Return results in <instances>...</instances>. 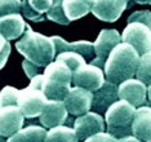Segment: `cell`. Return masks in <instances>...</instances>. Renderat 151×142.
Instances as JSON below:
<instances>
[{
  "mask_svg": "<svg viewBox=\"0 0 151 142\" xmlns=\"http://www.w3.org/2000/svg\"><path fill=\"white\" fill-rule=\"evenodd\" d=\"M139 62V54L134 48L128 43L118 44L106 60L104 71L109 81L120 84V83L132 79L136 75Z\"/></svg>",
  "mask_w": 151,
  "mask_h": 142,
  "instance_id": "6da1fadb",
  "label": "cell"
},
{
  "mask_svg": "<svg viewBox=\"0 0 151 142\" xmlns=\"http://www.w3.org/2000/svg\"><path fill=\"white\" fill-rule=\"evenodd\" d=\"M16 48L27 61L39 67H47L56 57V47L52 37L35 32L29 25L23 36L16 43Z\"/></svg>",
  "mask_w": 151,
  "mask_h": 142,
  "instance_id": "7a4b0ae2",
  "label": "cell"
},
{
  "mask_svg": "<svg viewBox=\"0 0 151 142\" xmlns=\"http://www.w3.org/2000/svg\"><path fill=\"white\" fill-rule=\"evenodd\" d=\"M73 70L65 62L54 60L43 74V92L50 101H65L73 83Z\"/></svg>",
  "mask_w": 151,
  "mask_h": 142,
  "instance_id": "3957f363",
  "label": "cell"
},
{
  "mask_svg": "<svg viewBox=\"0 0 151 142\" xmlns=\"http://www.w3.org/2000/svg\"><path fill=\"white\" fill-rule=\"evenodd\" d=\"M136 107L129 102L118 99L109 107L105 112V123L107 127V133L115 138H123L133 136L132 134V123L134 119Z\"/></svg>",
  "mask_w": 151,
  "mask_h": 142,
  "instance_id": "277c9868",
  "label": "cell"
},
{
  "mask_svg": "<svg viewBox=\"0 0 151 142\" xmlns=\"http://www.w3.org/2000/svg\"><path fill=\"white\" fill-rule=\"evenodd\" d=\"M49 99L43 92V75L31 79L29 86L19 91L17 106L21 109L25 117H36L42 114L44 106Z\"/></svg>",
  "mask_w": 151,
  "mask_h": 142,
  "instance_id": "5b68a950",
  "label": "cell"
},
{
  "mask_svg": "<svg viewBox=\"0 0 151 142\" xmlns=\"http://www.w3.org/2000/svg\"><path fill=\"white\" fill-rule=\"evenodd\" d=\"M123 43L130 44L139 56L151 52V29L142 22H128L122 34Z\"/></svg>",
  "mask_w": 151,
  "mask_h": 142,
  "instance_id": "8992f818",
  "label": "cell"
},
{
  "mask_svg": "<svg viewBox=\"0 0 151 142\" xmlns=\"http://www.w3.org/2000/svg\"><path fill=\"white\" fill-rule=\"evenodd\" d=\"M105 72L94 65H81L73 72V83L75 86L87 89L89 92H96L105 83Z\"/></svg>",
  "mask_w": 151,
  "mask_h": 142,
  "instance_id": "52a82bcc",
  "label": "cell"
},
{
  "mask_svg": "<svg viewBox=\"0 0 151 142\" xmlns=\"http://www.w3.org/2000/svg\"><path fill=\"white\" fill-rule=\"evenodd\" d=\"M122 43V35L114 29H105L99 32L97 40L94 41V53L96 58L92 61V65L99 68L105 67L106 60L110 56L112 49Z\"/></svg>",
  "mask_w": 151,
  "mask_h": 142,
  "instance_id": "ba28073f",
  "label": "cell"
},
{
  "mask_svg": "<svg viewBox=\"0 0 151 142\" xmlns=\"http://www.w3.org/2000/svg\"><path fill=\"white\" fill-rule=\"evenodd\" d=\"M105 119L97 112H87L80 115L74 122V130L78 136V140L81 142L97 133L105 132Z\"/></svg>",
  "mask_w": 151,
  "mask_h": 142,
  "instance_id": "9c48e42d",
  "label": "cell"
},
{
  "mask_svg": "<svg viewBox=\"0 0 151 142\" xmlns=\"http://www.w3.org/2000/svg\"><path fill=\"white\" fill-rule=\"evenodd\" d=\"M119 99L129 102L130 105L141 107L146 103L147 98V85L138 79H128L119 84L118 88Z\"/></svg>",
  "mask_w": 151,
  "mask_h": 142,
  "instance_id": "30bf717a",
  "label": "cell"
},
{
  "mask_svg": "<svg viewBox=\"0 0 151 142\" xmlns=\"http://www.w3.org/2000/svg\"><path fill=\"white\" fill-rule=\"evenodd\" d=\"M92 101H93V93L87 89L75 86L70 89L63 102L68 114L80 116L89 112V110L92 109Z\"/></svg>",
  "mask_w": 151,
  "mask_h": 142,
  "instance_id": "8fae6325",
  "label": "cell"
},
{
  "mask_svg": "<svg viewBox=\"0 0 151 142\" xmlns=\"http://www.w3.org/2000/svg\"><path fill=\"white\" fill-rule=\"evenodd\" d=\"M128 6V0H94L92 13L104 22H115Z\"/></svg>",
  "mask_w": 151,
  "mask_h": 142,
  "instance_id": "7c38bea8",
  "label": "cell"
},
{
  "mask_svg": "<svg viewBox=\"0 0 151 142\" xmlns=\"http://www.w3.org/2000/svg\"><path fill=\"white\" fill-rule=\"evenodd\" d=\"M25 116L18 106H6L0 109V136L11 137L22 129Z\"/></svg>",
  "mask_w": 151,
  "mask_h": 142,
  "instance_id": "4fadbf2b",
  "label": "cell"
},
{
  "mask_svg": "<svg viewBox=\"0 0 151 142\" xmlns=\"http://www.w3.org/2000/svg\"><path fill=\"white\" fill-rule=\"evenodd\" d=\"M118 88H119L118 84L106 80L104 83V85L93 93L92 111L97 112V114L107 111L109 107L119 99Z\"/></svg>",
  "mask_w": 151,
  "mask_h": 142,
  "instance_id": "5bb4252c",
  "label": "cell"
},
{
  "mask_svg": "<svg viewBox=\"0 0 151 142\" xmlns=\"http://www.w3.org/2000/svg\"><path fill=\"white\" fill-rule=\"evenodd\" d=\"M67 109L63 101H48L44 106L42 114L39 115V120L43 127L54 128L58 125H63L67 120Z\"/></svg>",
  "mask_w": 151,
  "mask_h": 142,
  "instance_id": "9a60e30c",
  "label": "cell"
},
{
  "mask_svg": "<svg viewBox=\"0 0 151 142\" xmlns=\"http://www.w3.org/2000/svg\"><path fill=\"white\" fill-rule=\"evenodd\" d=\"M132 134L142 142L151 140V107H137L134 119L132 123Z\"/></svg>",
  "mask_w": 151,
  "mask_h": 142,
  "instance_id": "2e32d148",
  "label": "cell"
},
{
  "mask_svg": "<svg viewBox=\"0 0 151 142\" xmlns=\"http://www.w3.org/2000/svg\"><path fill=\"white\" fill-rule=\"evenodd\" d=\"M26 29L27 25L19 13L0 17V35H3L6 40L18 39L25 34Z\"/></svg>",
  "mask_w": 151,
  "mask_h": 142,
  "instance_id": "e0dca14e",
  "label": "cell"
},
{
  "mask_svg": "<svg viewBox=\"0 0 151 142\" xmlns=\"http://www.w3.org/2000/svg\"><path fill=\"white\" fill-rule=\"evenodd\" d=\"M52 40L56 47V53H61V52H75L83 56L87 60H92L94 54V44L91 41H74V43H67L65 39L61 36H52Z\"/></svg>",
  "mask_w": 151,
  "mask_h": 142,
  "instance_id": "ac0fdd59",
  "label": "cell"
},
{
  "mask_svg": "<svg viewBox=\"0 0 151 142\" xmlns=\"http://www.w3.org/2000/svg\"><path fill=\"white\" fill-rule=\"evenodd\" d=\"M53 0H22L21 12L27 19L43 21V14L49 10Z\"/></svg>",
  "mask_w": 151,
  "mask_h": 142,
  "instance_id": "d6986e66",
  "label": "cell"
},
{
  "mask_svg": "<svg viewBox=\"0 0 151 142\" xmlns=\"http://www.w3.org/2000/svg\"><path fill=\"white\" fill-rule=\"evenodd\" d=\"M94 0H63V9L70 21L79 19L92 12Z\"/></svg>",
  "mask_w": 151,
  "mask_h": 142,
  "instance_id": "ffe728a7",
  "label": "cell"
},
{
  "mask_svg": "<svg viewBox=\"0 0 151 142\" xmlns=\"http://www.w3.org/2000/svg\"><path fill=\"white\" fill-rule=\"evenodd\" d=\"M45 136L47 130L44 128L39 125H29L8 137L6 142H44Z\"/></svg>",
  "mask_w": 151,
  "mask_h": 142,
  "instance_id": "44dd1931",
  "label": "cell"
},
{
  "mask_svg": "<svg viewBox=\"0 0 151 142\" xmlns=\"http://www.w3.org/2000/svg\"><path fill=\"white\" fill-rule=\"evenodd\" d=\"M44 142H79L75 130L71 127L58 125L47 132Z\"/></svg>",
  "mask_w": 151,
  "mask_h": 142,
  "instance_id": "7402d4cb",
  "label": "cell"
},
{
  "mask_svg": "<svg viewBox=\"0 0 151 142\" xmlns=\"http://www.w3.org/2000/svg\"><path fill=\"white\" fill-rule=\"evenodd\" d=\"M136 76L138 80L145 83L146 85H151V52L139 56Z\"/></svg>",
  "mask_w": 151,
  "mask_h": 142,
  "instance_id": "603a6c76",
  "label": "cell"
},
{
  "mask_svg": "<svg viewBox=\"0 0 151 142\" xmlns=\"http://www.w3.org/2000/svg\"><path fill=\"white\" fill-rule=\"evenodd\" d=\"M47 17L50 21L60 25H68L71 22L70 19L66 17L63 9V0H53V4L49 8V10L47 12Z\"/></svg>",
  "mask_w": 151,
  "mask_h": 142,
  "instance_id": "cb8c5ba5",
  "label": "cell"
},
{
  "mask_svg": "<svg viewBox=\"0 0 151 142\" xmlns=\"http://www.w3.org/2000/svg\"><path fill=\"white\" fill-rule=\"evenodd\" d=\"M56 60L65 62L73 71H75L79 66L85 63V58L79 53H75V52H61L56 56Z\"/></svg>",
  "mask_w": 151,
  "mask_h": 142,
  "instance_id": "d4e9b609",
  "label": "cell"
},
{
  "mask_svg": "<svg viewBox=\"0 0 151 142\" xmlns=\"http://www.w3.org/2000/svg\"><path fill=\"white\" fill-rule=\"evenodd\" d=\"M18 94L19 91L16 89L14 86L6 85L0 92V109L6 106H17L18 102Z\"/></svg>",
  "mask_w": 151,
  "mask_h": 142,
  "instance_id": "484cf974",
  "label": "cell"
},
{
  "mask_svg": "<svg viewBox=\"0 0 151 142\" xmlns=\"http://www.w3.org/2000/svg\"><path fill=\"white\" fill-rule=\"evenodd\" d=\"M22 0H0V17L21 12Z\"/></svg>",
  "mask_w": 151,
  "mask_h": 142,
  "instance_id": "4316f807",
  "label": "cell"
},
{
  "mask_svg": "<svg viewBox=\"0 0 151 142\" xmlns=\"http://www.w3.org/2000/svg\"><path fill=\"white\" fill-rule=\"evenodd\" d=\"M128 22H142L151 29V12L150 10H138L128 17Z\"/></svg>",
  "mask_w": 151,
  "mask_h": 142,
  "instance_id": "83f0119b",
  "label": "cell"
},
{
  "mask_svg": "<svg viewBox=\"0 0 151 142\" xmlns=\"http://www.w3.org/2000/svg\"><path fill=\"white\" fill-rule=\"evenodd\" d=\"M84 142H118V138L111 136L110 133L101 132V133H97V134H94V136L87 138Z\"/></svg>",
  "mask_w": 151,
  "mask_h": 142,
  "instance_id": "f1b7e54d",
  "label": "cell"
},
{
  "mask_svg": "<svg viewBox=\"0 0 151 142\" xmlns=\"http://www.w3.org/2000/svg\"><path fill=\"white\" fill-rule=\"evenodd\" d=\"M22 67H23V71H25V74L29 76L30 79H32V78H35L36 75H39V66H36V65H34L32 62H30V61H23V63H22Z\"/></svg>",
  "mask_w": 151,
  "mask_h": 142,
  "instance_id": "f546056e",
  "label": "cell"
},
{
  "mask_svg": "<svg viewBox=\"0 0 151 142\" xmlns=\"http://www.w3.org/2000/svg\"><path fill=\"white\" fill-rule=\"evenodd\" d=\"M9 54H11V44L8 43V44H6V47H5V49H4V52L0 54V70H1V68L5 66L6 61H8Z\"/></svg>",
  "mask_w": 151,
  "mask_h": 142,
  "instance_id": "4dcf8cb0",
  "label": "cell"
},
{
  "mask_svg": "<svg viewBox=\"0 0 151 142\" xmlns=\"http://www.w3.org/2000/svg\"><path fill=\"white\" fill-rule=\"evenodd\" d=\"M118 142H142L141 140H138L137 137L134 136H128V137H123V138H119Z\"/></svg>",
  "mask_w": 151,
  "mask_h": 142,
  "instance_id": "1f68e13d",
  "label": "cell"
},
{
  "mask_svg": "<svg viewBox=\"0 0 151 142\" xmlns=\"http://www.w3.org/2000/svg\"><path fill=\"white\" fill-rule=\"evenodd\" d=\"M9 41L5 39L3 35H0V54L4 52V49H5V47H6V44H8Z\"/></svg>",
  "mask_w": 151,
  "mask_h": 142,
  "instance_id": "d6a6232c",
  "label": "cell"
},
{
  "mask_svg": "<svg viewBox=\"0 0 151 142\" xmlns=\"http://www.w3.org/2000/svg\"><path fill=\"white\" fill-rule=\"evenodd\" d=\"M137 4H150L151 5V0H133Z\"/></svg>",
  "mask_w": 151,
  "mask_h": 142,
  "instance_id": "836d02e7",
  "label": "cell"
},
{
  "mask_svg": "<svg viewBox=\"0 0 151 142\" xmlns=\"http://www.w3.org/2000/svg\"><path fill=\"white\" fill-rule=\"evenodd\" d=\"M147 96H149V99L151 102V85H149V88H147Z\"/></svg>",
  "mask_w": 151,
  "mask_h": 142,
  "instance_id": "e575fe53",
  "label": "cell"
},
{
  "mask_svg": "<svg viewBox=\"0 0 151 142\" xmlns=\"http://www.w3.org/2000/svg\"><path fill=\"white\" fill-rule=\"evenodd\" d=\"M0 142H6V141L4 140V137H3V136H0Z\"/></svg>",
  "mask_w": 151,
  "mask_h": 142,
  "instance_id": "d590c367",
  "label": "cell"
},
{
  "mask_svg": "<svg viewBox=\"0 0 151 142\" xmlns=\"http://www.w3.org/2000/svg\"><path fill=\"white\" fill-rule=\"evenodd\" d=\"M147 142H151V140H150V141H147Z\"/></svg>",
  "mask_w": 151,
  "mask_h": 142,
  "instance_id": "8d00e7d4",
  "label": "cell"
}]
</instances>
